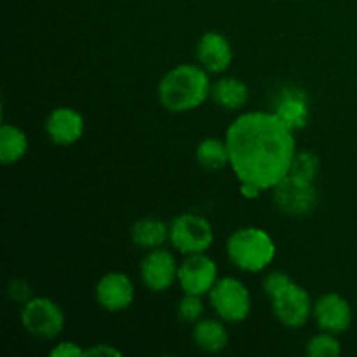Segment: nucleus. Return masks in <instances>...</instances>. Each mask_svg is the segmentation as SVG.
<instances>
[{
    "label": "nucleus",
    "mask_w": 357,
    "mask_h": 357,
    "mask_svg": "<svg viewBox=\"0 0 357 357\" xmlns=\"http://www.w3.org/2000/svg\"><path fill=\"white\" fill-rule=\"evenodd\" d=\"M192 340L201 351L218 354L229 345V331L220 321L202 319L195 323Z\"/></svg>",
    "instance_id": "a211bd4d"
},
{
    "label": "nucleus",
    "mask_w": 357,
    "mask_h": 357,
    "mask_svg": "<svg viewBox=\"0 0 357 357\" xmlns=\"http://www.w3.org/2000/svg\"><path fill=\"white\" fill-rule=\"evenodd\" d=\"M321 169V160L312 152H296L288 174L303 181H316Z\"/></svg>",
    "instance_id": "412c9836"
},
{
    "label": "nucleus",
    "mask_w": 357,
    "mask_h": 357,
    "mask_svg": "<svg viewBox=\"0 0 357 357\" xmlns=\"http://www.w3.org/2000/svg\"><path fill=\"white\" fill-rule=\"evenodd\" d=\"M84 356H98V357H121V351H117L115 347H112V345L108 344H98V345H93V347L86 349L84 351Z\"/></svg>",
    "instance_id": "bb28decb"
},
{
    "label": "nucleus",
    "mask_w": 357,
    "mask_h": 357,
    "mask_svg": "<svg viewBox=\"0 0 357 357\" xmlns=\"http://www.w3.org/2000/svg\"><path fill=\"white\" fill-rule=\"evenodd\" d=\"M86 129V122L80 112L70 107H59L49 114L45 131L49 139L56 145H73L79 142Z\"/></svg>",
    "instance_id": "ddd939ff"
},
{
    "label": "nucleus",
    "mask_w": 357,
    "mask_h": 357,
    "mask_svg": "<svg viewBox=\"0 0 357 357\" xmlns=\"http://www.w3.org/2000/svg\"><path fill=\"white\" fill-rule=\"evenodd\" d=\"M312 316L323 331L340 335L352 324V307L338 293H326L314 302Z\"/></svg>",
    "instance_id": "9b49d317"
},
{
    "label": "nucleus",
    "mask_w": 357,
    "mask_h": 357,
    "mask_svg": "<svg viewBox=\"0 0 357 357\" xmlns=\"http://www.w3.org/2000/svg\"><path fill=\"white\" fill-rule=\"evenodd\" d=\"M28 152V138L23 129L13 124L0 128V162L3 166L16 164Z\"/></svg>",
    "instance_id": "6ab92c4d"
},
{
    "label": "nucleus",
    "mask_w": 357,
    "mask_h": 357,
    "mask_svg": "<svg viewBox=\"0 0 357 357\" xmlns=\"http://www.w3.org/2000/svg\"><path fill=\"white\" fill-rule=\"evenodd\" d=\"M202 312H204V303H202L199 295H188V293H185L183 298L178 302L176 316L183 323L195 324L197 321H201Z\"/></svg>",
    "instance_id": "5701e85b"
},
{
    "label": "nucleus",
    "mask_w": 357,
    "mask_h": 357,
    "mask_svg": "<svg viewBox=\"0 0 357 357\" xmlns=\"http://www.w3.org/2000/svg\"><path fill=\"white\" fill-rule=\"evenodd\" d=\"M274 114L291 131H298V129L305 128L310 114L305 91L295 86L284 87L275 98Z\"/></svg>",
    "instance_id": "4468645a"
},
{
    "label": "nucleus",
    "mask_w": 357,
    "mask_h": 357,
    "mask_svg": "<svg viewBox=\"0 0 357 357\" xmlns=\"http://www.w3.org/2000/svg\"><path fill=\"white\" fill-rule=\"evenodd\" d=\"M142 281L150 291L162 293L178 279V267L173 255L164 248L150 250L139 265Z\"/></svg>",
    "instance_id": "9d476101"
},
{
    "label": "nucleus",
    "mask_w": 357,
    "mask_h": 357,
    "mask_svg": "<svg viewBox=\"0 0 357 357\" xmlns=\"http://www.w3.org/2000/svg\"><path fill=\"white\" fill-rule=\"evenodd\" d=\"M209 295V302L220 319L227 323H243L251 312V295L246 286L234 278L216 281Z\"/></svg>",
    "instance_id": "423d86ee"
},
{
    "label": "nucleus",
    "mask_w": 357,
    "mask_h": 357,
    "mask_svg": "<svg viewBox=\"0 0 357 357\" xmlns=\"http://www.w3.org/2000/svg\"><path fill=\"white\" fill-rule=\"evenodd\" d=\"M211 98L225 110H239L250 100V89L236 77H222L211 86Z\"/></svg>",
    "instance_id": "dca6fc26"
},
{
    "label": "nucleus",
    "mask_w": 357,
    "mask_h": 357,
    "mask_svg": "<svg viewBox=\"0 0 357 357\" xmlns=\"http://www.w3.org/2000/svg\"><path fill=\"white\" fill-rule=\"evenodd\" d=\"M291 282V278H289L288 274H284V272H271V274L264 279V291L267 293L271 298H274L278 293H281L282 289L288 288Z\"/></svg>",
    "instance_id": "b1692460"
},
{
    "label": "nucleus",
    "mask_w": 357,
    "mask_h": 357,
    "mask_svg": "<svg viewBox=\"0 0 357 357\" xmlns=\"http://www.w3.org/2000/svg\"><path fill=\"white\" fill-rule=\"evenodd\" d=\"M21 324L31 337L52 340L65 328V314L61 307L45 296H31L21 309Z\"/></svg>",
    "instance_id": "20e7f679"
},
{
    "label": "nucleus",
    "mask_w": 357,
    "mask_h": 357,
    "mask_svg": "<svg viewBox=\"0 0 357 357\" xmlns=\"http://www.w3.org/2000/svg\"><path fill=\"white\" fill-rule=\"evenodd\" d=\"M208 70L183 63L171 68L159 82V101L167 112L183 114L201 107L211 94Z\"/></svg>",
    "instance_id": "f03ea898"
},
{
    "label": "nucleus",
    "mask_w": 357,
    "mask_h": 357,
    "mask_svg": "<svg viewBox=\"0 0 357 357\" xmlns=\"http://www.w3.org/2000/svg\"><path fill=\"white\" fill-rule=\"evenodd\" d=\"M7 295H9L10 300L14 302H28L31 298V288L24 279H14V281L9 282L7 286Z\"/></svg>",
    "instance_id": "393cba45"
},
{
    "label": "nucleus",
    "mask_w": 357,
    "mask_h": 357,
    "mask_svg": "<svg viewBox=\"0 0 357 357\" xmlns=\"http://www.w3.org/2000/svg\"><path fill=\"white\" fill-rule=\"evenodd\" d=\"M195 159L208 171H220L230 166V153L227 142L218 138H204L195 149Z\"/></svg>",
    "instance_id": "aec40b11"
},
{
    "label": "nucleus",
    "mask_w": 357,
    "mask_h": 357,
    "mask_svg": "<svg viewBox=\"0 0 357 357\" xmlns=\"http://www.w3.org/2000/svg\"><path fill=\"white\" fill-rule=\"evenodd\" d=\"M199 65L211 73H222L232 63V45L220 31H206L195 47Z\"/></svg>",
    "instance_id": "2eb2a0df"
},
{
    "label": "nucleus",
    "mask_w": 357,
    "mask_h": 357,
    "mask_svg": "<svg viewBox=\"0 0 357 357\" xmlns=\"http://www.w3.org/2000/svg\"><path fill=\"white\" fill-rule=\"evenodd\" d=\"M169 239V227L166 222L160 218H146L135 222L131 229V241L135 246L142 248V250H157L162 248L164 243Z\"/></svg>",
    "instance_id": "f3484780"
},
{
    "label": "nucleus",
    "mask_w": 357,
    "mask_h": 357,
    "mask_svg": "<svg viewBox=\"0 0 357 357\" xmlns=\"http://www.w3.org/2000/svg\"><path fill=\"white\" fill-rule=\"evenodd\" d=\"M169 241L180 253H204L215 241L213 227L204 216L183 213L173 218L169 225Z\"/></svg>",
    "instance_id": "39448f33"
},
{
    "label": "nucleus",
    "mask_w": 357,
    "mask_h": 357,
    "mask_svg": "<svg viewBox=\"0 0 357 357\" xmlns=\"http://www.w3.org/2000/svg\"><path fill=\"white\" fill-rule=\"evenodd\" d=\"M230 167L239 181L264 190L288 176L295 157V136L274 112H248L229 126L225 135Z\"/></svg>",
    "instance_id": "f257e3e1"
},
{
    "label": "nucleus",
    "mask_w": 357,
    "mask_h": 357,
    "mask_svg": "<svg viewBox=\"0 0 357 357\" xmlns=\"http://www.w3.org/2000/svg\"><path fill=\"white\" fill-rule=\"evenodd\" d=\"M241 187H239V192L243 197L250 199V201H255V199L260 197V194L264 192V188L258 187V185L251 183V181H239Z\"/></svg>",
    "instance_id": "cd10ccee"
},
{
    "label": "nucleus",
    "mask_w": 357,
    "mask_h": 357,
    "mask_svg": "<svg viewBox=\"0 0 357 357\" xmlns=\"http://www.w3.org/2000/svg\"><path fill=\"white\" fill-rule=\"evenodd\" d=\"M96 300L108 312H122L135 300V284L124 272H108L98 281Z\"/></svg>",
    "instance_id": "f8f14e48"
},
{
    "label": "nucleus",
    "mask_w": 357,
    "mask_h": 357,
    "mask_svg": "<svg viewBox=\"0 0 357 357\" xmlns=\"http://www.w3.org/2000/svg\"><path fill=\"white\" fill-rule=\"evenodd\" d=\"M84 351H86V349L79 347V345L73 344V342H61V344H58L56 347H52V351L49 352V356L51 357H80V356H84Z\"/></svg>",
    "instance_id": "a878e982"
},
{
    "label": "nucleus",
    "mask_w": 357,
    "mask_h": 357,
    "mask_svg": "<svg viewBox=\"0 0 357 357\" xmlns=\"http://www.w3.org/2000/svg\"><path fill=\"white\" fill-rule=\"evenodd\" d=\"M305 352L310 357H338L342 354V345L338 342L337 335L324 331V333H319L310 338Z\"/></svg>",
    "instance_id": "4be33fe9"
},
{
    "label": "nucleus",
    "mask_w": 357,
    "mask_h": 357,
    "mask_svg": "<svg viewBox=\"0 0 357 357\" xmlns=\"http://www.w3.org/2000/svg\"><path fill=\"white\" fill-rule=\"evenodd\" d=\"M227 255L241 271L261 272L275 258V244L264 229L243 227L227 239Z\"/></svg>",
    "instance_id": "7ed1b4c3"
},
{
    "label": "nucleus",
    "mask_w": 357,
    "mask_h": 357,
    "mask_svg": "<svg viewBox=\"0 0 357 357\" xmlns=\"http://www.w3.org/2000/svg\"><path fill=\"white\" fill-rule=\"evenodd\" d=\"M272 300V312L275 319L286 328H302L309 321L312 314V300L310 295L298 286L296 282H291L288 288L282 289L281 293L274 296Z\"/></svg>",
    "instance_id": "6e6552de"
},
{
    "label": "nucleus",
    "mask_w": 357,
    "mask_h": 357,
    "mask_svg": "<svg viewBox=\"0 0 357 357\" xmlns=\"http://www.w3.org/2000/svg\"><path fill=\"white\" fill-rule=\"evenodd\" d=\"M274 202L282 213L291 216L309 215L317 204L314 181H303L288 174L274 188Z\"/></svg>",
    "instance_id": "0eeeda50"
},
{
    "label": "nucleus",
    "mask_w": 357,
    "mask_h": 357,
    "mask_svg": "<svg viewBox=\"0 0 357 357\" xmlns=\"http://www.w3.org/2000/svg\"><path fill=\"white\" fill-rule=\"evenodd\" d=\"M218 281V267L204 253L187 255L178 267V282L188 295H206Z\"/></svg>",
    "instance_id": "1a4fd4ad"
}]
</instances>
